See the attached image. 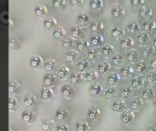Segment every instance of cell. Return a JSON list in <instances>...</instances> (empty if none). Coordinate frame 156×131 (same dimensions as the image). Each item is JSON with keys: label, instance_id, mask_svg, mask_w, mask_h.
<instances>
[{"label": "cell", "instance_id": "5bb4252c", "mask_svg": "<svg viewBox=\"0 0 156 131\" xmlns=\"http://www.w3.org/2000/svg\"><path fill=\"white\" fill-rule=\"evenodd\" d=\"M125 33H126L125 28L122 26H114L112 28V35L113 37H115L117 39H120L122 36H124Z\"/></svg>", "mask_w": 156, "mask_h": 131}, {"label": "cell", "instance_id": "1f68e13d", "mask_svg": "<svg viewBox=\"0 0 156 131\" xmlns=\"http://www.w3.org/2000/svg\"><path fill=\"white\" fill-rule=\"evenodd\" d=\"M137 40H138V43H139L141 46L145 45V44L148 43L149 40H150V35H149V33H148V32H145V31L140 33V34L138 35V36H137Z\"/></svg>", "mask_w": 156, "mask_h": 131}, {"label": "cell", "instance_id": "484cf974", "mask_svg": "<svg viewBox=\"0 0 156 131\" xmlns=\"http://www.w3.org/2000/svg\"><path fill=\"white\" fill-rule=\"evenodd\" d=\"M44 26L47 28V29H48V30H50V29H52V28H54L56 26H57V24H58V21H57V19L55 18V17H53V16H48V17H47L45 20H44Z\"/></svg>", "mask_w": 156, "mask_h": 131}, {"label": "cell", "instance_id": "680465c9", "mask_svg": "<svg viewBox=\"0 0 156 131\" xmlns=\"http://www.w3.org/2000/svg\"><path fill=\"white\" fill-rule=\"evenodd\" d=\"M70 4L74 6H79L81 5L84 3V0H69Z\"/></svg>", "mask_w": 156, "mask_h": 131}, {"label": "cell", "instance_id": "2e32d148", "mask_svg": "<svg viewBox=\"0 0 156 131\" xmlns=\"http://www.w3.org/2000/svg\"><path fill=\"white\" fill-rule=\"evenodd\" d=\"M144 83H145V80L143 76L140 75V76L134 77L132 79V88L134 89H139L144 86Z\"/></svg>", "mask_w": 156, "mask_h": 131}, {"label": "cell", "instance_id": "d6a6232c", "mask_svg": "<svg viewBox=\"0 0 156 131\" xmlns=\"http://www.w3.org/2000/svg\"><path fill=\"white\" fill-rule=\"evenodd\" d=\"M132 94H133V88L130 87H123L120 90V97L123 100L129 98Z\"/></svg>", "mask_w": 156, "mask_h": 131}, {"label": "cell", "instance_id": "cb8c5ba5", "mask_svg": "<svg viewBox=\"0 0 156 131\" xmlns=\"http://www.w3.org/2000/svg\"><path fill=\"white\" fill-rule=\"evenodd\" d=\"M143 28L145 32H154L156 29V22L154 20H146L143 23Z\"/></svg>", "mask_w": 156, "mask_h": 131}, {"label": "cell", "instance_id": "3957f363", "mask_svg": "<svg viewBox=\"0 0 156 131\" xmlns=\"http://www.w3.org/2000/svg\"><path fill=\"white\" fill-rule=\"evenodd\" d=\"M21 119L26 124H32L36 119V114L32 109H25L21 113Z\"/></svg>", "mask_w": 156, "mask_h": 131}, {"label": "cell", "instance_id": "ee69618b", "mask_svg": "<svg viewBox=\"0 0 156 131\" xmlns=\"http://www.w3.org/2000/svg\"><path fill=\"white\" fill-rule=\"evenodd\" d=\"M135 70H136V72L139 73V74L144 73V72L147 70V65H146V63H145L144 60L139 61V62L135 65Z\"/></svg>", "mask_w": 156, "mask_h": 131}, {"label": "cell", "instance_id": "5b68a950", "mask_svg": "<svg viewBox=\"0 0 156 131\" xmlns=\"http://www.w3.org/2000/svg\"><path fill=\"white\" fill-rule=\"evenodd\" d=\"M29 66L32 68L35 69H38L43 66V58L40 55L38 54H35L33 55L30 59H29Z\"/></svg>", "mask_w": 156, "mask_h": 131}, {"label": "cell", "instance_id": "e7e4bbea", "mask_svg": "<svg viewBox=\"0 0 156 131\" xmlns=\"http://www.w3.org/2000/svg\"><path fill=\"white\" fill-rule=\"evenodd\" d=\"M154 109H156V98L154 100Z\"/></svg>", "mask_w": 156, "mask_h": 131}, {"label": "cell", "instance_id": "277c9868", "mask_svg": "<svg viewBox=\"0 0 156 131\" xmlns=\"http://www.w3.org/2000/svg\"><path fill=\"white\" fill-rule=\"evenodd\" d=\"M101 115V110L97 106H92L87 111V118L91 121H94V120L98 119Z\"/></svg>", "mask_w": 156, "mask_h": 131}, {"label": "cell", "instance_id": "60d3db41", "mask_svg": "<svg viewBox=\"0 0 156 131\" xmlns=\"http://www.w3.org/2000/svg\"><path fill=\"white\" fill-rule=\"evenodd\" d=\"M87 55H88V57L90 60L91 61H95L99 57H100V52L97 48H90L87 52Z\"/></svg>", "mask_w": 156, "mask_h": 131}, {"label": "cell", "instance_id": "bcb514c9", "mask_svg": "<svg viewBox=\"0 0 156 131\" xmlns=\"http://www.w3.org/2000/svg\"><path fill=\"white\" fill-rule=\"evenodd\" d=\"M90 41H88V40H80V41H78L77 42V48L79 49V50H80V51H82V50H86V49H88L90 47Z\"/></svg>", "mask_w": 156, "mask_h": 131}, {"label": "cell", "instance_id": "ab89813d", "mask_svg": "<svg viewBox=\"0 0 156 131\" xmlns=\"http://www.w3.org/2000/svg\"><path fill=\"white\" fill-rule=\"evenodd\" d=\"M56 66H57V61H56L55 59H53V58H50V59H48V60H47V61L45 62V64H44V68H45L46 71L51 72L52 70L55 69Z\"/></svg>", "mask_w": 156, "mask_h": 131}, {"label": "cell", "instance_id": "9f6ffc18", "mask_svg": "<svg viewBox=\"0 0 156 131\" xmlns=\"http://www.w3.org/2000/svg\"><path fill=\"white\" fill-rule=\"evenodd\" d=\"M56 131H69V127L67 124H59L57 126Z\"/></svg>", "mask_w": 156, "mask_h": 131}, {"label": "cell", "instance_id": "9c48e42d", "mask_svg": "<svg viewBox=\"0 0 156 131\" xmlns=\"http://www.w3.org/2000/svg\"><path fill=\"white\" fill-rule=\"evenodd\" d=\"M56 74H57V77L58 78H60L62 80H65V79H67L69 77V75H70V69H69V67H67L65 65H62V66H60L57 69Z\"/></svg>", "mask_w": 156, "mask_h": 131}, {"label": "cell", "instance_id": "f907efd6", "mask_svg": "<svg viewBox=\"0 0 156 131\" xmlns=\"http://www.w3.org/2000/svg\"><path fill=\"white\" fill-rule=\"evenodd\" d=\"M90 6L94 10H100L103 6V0H90Z\"/></svg>", "mask_w": 156, "mask_h": 131}, {"label": "cell", "instance_id": "44dd1931", "mask_svg": "<svg viewBox=\"0 0 156 131\" xmlns=\"http://www.w3.org/2000/svg\"><path fill=\"white\" fill-rule=\"evenodd\" d=\"M84 76V80L87 81V82H94L98 77H99V74L97 71L95 70H90V71H87L83 74Z\"/></svg>", "mask_w": 156, "mask_h": 131}, {"label": "cell", "instance_id": "11a10c76", "mask_svg": "<svg viewBox=\"0 0 156 131\" xmlns=\"http://www.w3.org/2000/svg\"><path fill=\"white\" fill-rule=\"evenodd\" d=\"M154 53V47H151V46H149V47H145L142 50V54H143V56H144V57H148L152 56Z\"/></svg>", "mask_w": 156, "mask_h": 131}, {"label": "cell", "instance_id": "f546056e", "mask_svg": "<svg viewBox=\"0 0 156 131\" xmlns=\"http://www.w3.org/2000/svg\"><path fill=\"white\" fill-rule=\"evenodd\" d=\"M112 62L115 67H119L124 63V57L120 53H116L112 57Z\"/></svg>", "mask_w": 156, "mask_h": 131}, {"label": "cell", "instance_id": "30bf717a", "mask_svg": "<svg viewBox=\"0 0 156 131\" xmlns=\"http://www.w3.org/2000/svg\"><path fill=\"white\" fill-rule=\"evenodd\" d=\"M103 91V87L100 83H92L90 86L89 88V93L92 97H99Z\"/></svg>", "mask_w": 156, "mask_h": 131}, {"label": "cell", "instance_id": "d6986e66", "mask_svg": "<svg viewBox=\"0 0 156 131\" xmlns=\"http://www.w3.org/2000/svg\"><path fill=\"white\" fill-rule=\"evenodd\" d=\"M70 35H71V37L74 38V39H79L83 35H84V32H83V29L79 26H74L70 28Z\"/></svg>", "mask_w": 156, "mask_h": 131}, {"label": "cell", "instance_id": "7c38bea8", "mask_svg": "<svg viewBox=\"0 0 156 131\" xmlns=\"http://www.w3.org/2000/svg\"><path fill=\"white\" fill-rule=\"evenodd\" d=\"M90 44L95 46V47H100L104 43V37L101 34L99 33H95L90 36Z\"/></svg>", "mask_w": 156, "mask_h": 131}, {"label": "cell", "instance_id": "4316f807", "mask_svg": "<svg viewBox=\"0 0 156 131\" xmlns=\"http://www.w3.org/2000/svg\"><path fill=\"white\" fill-rule=\"evenodd\" d=\"M154 96V89L153 88H151V87L144 88L143 89V91H142V97L145 100L151 99Z\"/></svg>", "mask_w": 156, "mask_h": 131}, {"label": "cell", "instance_id": "c3c4849f", "mask_svg": "<svg viewBox=\"0 0 156 131\" xmlns=\"http://www.w3.org/2000/svg\"><path fill=\"white\" fill-rule=\"evenodd\" d=\"M121 44H122V47L123 48H129V47H131L133 46L134 40H133V37L127 36V37H124V38L122 40Z\"/></svg>", "mask_w": 156, "mask_h": 131}, {"label": "cell", "instance_id": "e575fe53", "mask_svg": "<svg viewBox=\"0 0 156 131\" xmlns=\"http://www.w3.org/2000/svg\"><path fill=\"white\" fill-rule=\"evenodd\" d=\"M8 108L10 111H16L19 108L18 100L15 97H9L8 98Z\"/></svg>", "mask_w": 156, "mask_h": 131}, {"label": "cell", "instance_id": "f1b7e54d", "mask_svg": "<svg viewBox=\"0 0 156 131\" xmlns=\"http://www.w3.org/2000/svg\"><path fill=\"white\" fill-rule=\"evenodd\" d=\"M79 57H80V54L78 53V51L69 50V51L66 52V58H67L68 61H69L71 63L76 62L79 59Z\"/></svg>", "mask_w": 156, "mask_h": 131}, {"label": "cell", "instance_id": "7a4b0ae2", "mask_svg": "<svg viewBox=\"0 0 156 131\" xmlns=\"http://www.w3.org/2000/svg\"><path fill=\"white\" fill-rule=\"evenodd\" d=\"M111 109L113 112L117 113V114H122L124 110H126L127 109V104L126 102L122 99V98H119V99H114L112 104H111Z\"/></svg>", "mask_w": 156, "mask_h": 131}, {"label": "cell", "instance_id": "f6af8a7d", "mask_svg": "<svg viewBox=\"0 0 156 131\" xmlns=\"http://www.w3.org/2000/svg\"><path fill=\"white\" fill-rule=\"evenodd\" d=\"M141 28V25L137 21H132L128 24V30L131 33H136Z\"/></svg>", "mask_w": 156, "mask_h": 131}, {"label": "cell", "instance_id": "ac0fdd59", "mask_svg": "<svg viewBox=\"0 0 156 131\" xmlns=\"http://www.w3.org/2000/svg\"><path fill=\"white\" fill-rule=\"evenodd\" d=\"M134 74V67L133 66H126L121 68V75L124 78H131Z\"/></svg>", "mask_w": 156, "mask_h": 131}, {"label": "cell", "instance_id": "f35d334b", "mask_svg": "<svg viewBox=\"0 0 156 131\" xmlns=\"http://www.w3.org/2000/svg\"><path fill=\"white\" fill-rule=\"evenodd\" d=\"M101 53L106 56V57H109V56H112V53L114 52V47L112 46V45H109V44H106V45H103L101 48Z\"/></svg>", "mask_w": 156, "mask_h": 131}, {"label": "cell", "instance_id": "e0dca14e", "mask_svg": "<svg viewBox=\"0 0 156 131\" xmlns=\"http://www.w3.org/2000/svg\"><path fill=\"white\" fill-rule=\"evenodd\" d=\"M84 80V76L80 72H73L70 76V81L73 85L79 86Z\"/></svg>", "mask_w": 156, "mask_h": 131}, {"label": "cell", "instance_id": "6da1fadb", "mask_svg": "<svg viewBox=\"0 0 156 131\" xmlns=\"http://www.w3.org/2000/svg\"><path fill=\"white\" fill-rule=\"evenodd\" d=\"M121 120L125 126H131L135 121V114L132 109H126L121 114Z\"/></svg>", "mask_w": 156, "mask_h": 131}, {"label": "cell", "instance_id": "6125c7cd", "mask_svg": "<svg viewBox=\"0 0 156 131\" xmlns=\"http://www.w3.org/2000/svg\"><path fill=\"white\" fill-rule=\"evenodd\" d=\"M112 2L114 3V4H119V3L122 2V0H112Z\"/></svg>", "mask_w": 156, "mask_h": 131}, {"label": "cell", "instance_id": "836d02e7", "mask_svg": "<svg viewBox=\"0 0 156 131\" xmlns=\"http://www.w3.org/2000/svg\"><path fill=\"white\" fill-rule=\"evenodd\" d=\"M90 61L88 60V59H86V58H81V59H80L79 61H78V63H77V67H78V69L80 71V72H83V71H85L87 68H89L90 67Z\"/></svg>", "mask_w": 156, "mask_h": 131}, {"label": "cell", "instance_id": "b9f144b4", "mask_svg": "<svg viewBox=\"0 0 156 131\" xmlns=\"http://www.w3.org/2000/svg\"><path fill=\"white\" fill-rule=\"evenodd\" d=\"M48 12V7L44 5H37L35 7V13H36V15H37L39 16H43L47 15Z\"/></svg>", "mask_w": 156, "mask_h": 131}, {"label": "cell", "instance_id": "d590c367", "mask_svg": "<svg viewBox=\"0 0 156 131\" xmlns=\"http://www.w3.org/2000/svg\"><path fill=\"white\" fill-rule=\"evenodd\" d=\"M76 131H90V125L87 121H78L75 125Z\"/></svg>", "mask_w": 156, "mask_h": 131}, {"label": "cell", "instance_id": "94428289", "mask_svg": "<svg viewBox=\"0 0 156 131\" xmlns=\"http://www.w3.org/2000/svg\"><path fill=\"white\" fill-rule=\"evenodd\" d=\"M144 131H156V127L153 126V125H150V126L145 128Z\"/></svg>", "mask_w": 156, "mask_h": 131}, {"label": "cell", "instance_id": "8fae6325", "mask_svg": "<svg viewBox=\"0 0 156 131\" xmlns=\"http://www.w3.org/2000/svg\"><path fill=\"white\" fill-rule=\"evenodd\" d=\"M57 81V76L53 73H47L43 77V83L46 87H52Z\"/></svg>", "mask_w": 156, "mask_h": 131}, {"label": "cell", "instance_id": "7402d4cb", "mask_svg": "<svg viewBox=\"0 0 156 131\" xmlns=\"http://www.w3.org/2000/svg\"><path fill=\"white\" fill-rule=\"evenodd\" d=\"M111 67H112L111 63H110L109 61H107V60H103V61H101V62L98 65L97 69H98V72H99V73L105 74V73H107L108 71H110Z\"/></svg>", "mask_w": 156, "mask_h": 131}, {"label": "cell", "instance_id": "83f0119b", "mask_svg": "<svg viewBox=\"0 0 156 131\" xmlns=\"http://www.w3.org/2000/svg\"><path fill=\"white\" fill-rule=\"evenodd\" d=\"M69 113L66 109H58L56 111V118L58 119V120L59 121H64L68 119Z\"/></svg>", "mask_w": 156, "mask_h": 131}, {"label": "cell", "instance_id": "74e56055", "mask_svg": "<svg viewBox=\"0 0 156 131\" xmlns=\"http://www.w3.org/2000/svg\"><path fill=\"white\" fill-rule=\"evenodd\" d=\"M65 35H66V30L62 26H58L53 31V36H54V38H56L58 40L63 38Z\"/></svg>", "mask_w": 156, "mask_h": 131}, {"label": "cell", "instance_id": "db71d44e", "mask_svg": "<svg viewBox=\"0 0 156 131\" xmlns=\"http://www.w3.org/2000/svg\"><path fill=\"white\" fill-rule=\"evenodd\" d=\"M52 4L57 9H63L67 5V0H52Z\"/></svg>", "mask_w": 156, "mask_h": 131}, {"label": "cell", "instance_id": "6f0895ef", "mask_svg": "<svg viewBox=\"0 0 156 131\" xmlns=\"http://www.w3.org/2000/svg\"><path fill=\"white\" fill-rule=\"evenodd\" d=\"M145 0H130V4L133 6H142Z\"/></svg>", "mask_w": 156, "mask_h": 131}, {"label": "cell", "instance_id": "ffe728a7", "mask_svg": "<svg viewBox=\"0 0 156 131\" xmlns=\"http://www.w3.org/2000/svg\"><path fill=\"white\" fill-rule=\"evenodd\" d=\"M104 27V24L102 21L101 20H94L90 23V31L94 32V33H98L99 31L102 30Z\"/></svg>", "mask_w": 156, "mask_h": 131}, {"label": "cell", "instance_id": "7bdbcfd3", "mask_svg": "<svg viewBox=\"0 0 156 131\" xmlns=\"http://www.w3.org/2000/svg\"><path fill=\"white\" fill-rule=\"evenodd\" d=\"M145 80L151 84V85H154L156 83V71L154 70H150L148 71V73L146 74L145 76Z\"/></svg>", "mask_w": 156, "mask_h": 131}, {"label": "cell", "instance_id": "f5cc1de1", "mask_svg": "<svg viewBox=\"0 0 156 131\" xmlns=\"http://www.w3.org/2000/svg\"><path fill=\"white\" fill-rule=\"evenodd\" d=\"M75 44L74 38L72 37H65L62 41V46L65 48H71Z\"/></svg>", "mask_w": 156, "mask_h": 131}, {"label": "cell", "instance_id": "4fadbf2b", "mask_svg": "<svg viewBox=\"0 0 156 131\" xmlns=\"http://www.w3.org/2000/svg\"><path fill=\"white\" fill-rule=\"evenodd\" d=\"M55 127V121L51 119H44L41 120V129L43 131H53Z\"/></svg>", "mask_w": 156, "mask_h": 131}, {"label": "cell", "instance_id": "7dc6e473", "mask_svg": "<svg viewBox=\"0 0 156 131\" xmlns=\"http://www.w3.org/2000/svg\"><path fill=\"white\" fill-rule=\"evenodd\" d=\"M77 20H78L80 24H87L88 22L90 21V15L87 14V13H80V14L78 15Z\"/></svg>", "mask_w": 156, "mask_h": 131}, {"label": "cell", "instance_id": "52a82bcc", "mask_svg": "<svg viewBox=\"0 0 156 131\" xmlns=\"http://www.w3.org/2000/svg\"><path fill=\"white\" fill-rule=\"evenodd\" d=\"M144 100L141 98L135 97L131 100V109L133 112H139L144 109Z\"/></svg>", "mask_w": 156, "mask_h": 131}, {"label": "cell", "instance_id": "ba28073f", "mask_svg": "<svg viewBox=\"0 0 156 131\" xmlns=\"http://www.w3.org/2000/svg\"><path fill=\"white\" fill-rule=\"evenodd\" d=\"M55 92L50 87L43 88L40 91V98L44 101H49L50 99L53 98Z\"/></svg>", "mask_w": 156, "mask_h": 131}, {"label": "cell", "instance_id": "603a6c76", "mask_svg": "<svg viewBox=\"0 0 156 131\" xmlns=\"http://www.w3.org/2000/svg\"><path fill=\"white\" fill-rule=\"evenodd\" d=\"M154 11L150 6H146V5H143L139 8V15L142 17H145V18H149L150 16H152Z\"/></svg>", "mask_w": 156, "mask_h": 131}, {"label": "cell", "instance_id": "816d5d0a", "mask_svg": "<svg viewBox=\"0 0 156 131\" xmlns=\"http://www.w3.org/2000/svg\"><path fill=\"white\" fill-rule=\"evenodd\" d=\"M19 88H20V84L17 80L13 79L9 82V92L10 93H15L16 90L19 89Z\"/></svg>", "mask_w": 156, "mask_h": 131}, {"label": "cell", "instance_id": "8992f818", "mask_svg": "<svg viewBox=\"0 0 156 131\" xmlns=\"http://www.w3.org/2000/svg\"><path fill=\"white\" fill-rule=\"evenodd\" d=\"M60 93L65 98L70 99L73 98V95H74V88L70 84H65L61 87Z\"/></svg>", "mask_w": 156, "mask_h": 131}, {"label": "cell", "instance_id": "91938a15", "mask_svg": "<svg viewBox=\"0 0 156 131\" xmlns=\"http://www.w3.org/2000/svg\"><path fill=\"white\" fill-rule=\"evenodd\" d=\"M150 65H151V67H152L153 68L156 69V57H155L151 58V60H150Z\"/></svg>", "mask_w": 156, "mask_h": 131}, {"label": "cell", "instance_id": "4dcf8cb0", "mask_svg": "<svg viewBox=\"0 0 156 131\" xmlns=\"http://www.w3.org/2000/svg\"><path fill=\"white\" fill-rule=\"evenodd\" d=\"M111 15L114 17H122L125 15V9L122 6H115L112 7L111 10Z\"/></svg>", "mask_w": 156, "mask_h": 131}, {"label": "cell", "instance_id": "be15d7a7", "mask_svg": "<svg viewBox=\"0 0 156 131\" xmlns=\"http://www.w3.org/2000/svg\"><path fill=\"white\" fill-rule=\"evenodd\" d=\"M153 44H154V47H156V37L155 38H154V40H153Z\"/></svg>", "mask_w": 156, "mask_h": 131}, {"label": "cell", "instance_id": "9a60e30c", "mask_svg": "<svg viewBox=\"0 0 156 131\" xmlns=\"http://www.w3.org/2000/svg\"><path fill=\"white\" fill-rule=\"evenodd\" d=\"M107 80L112 87H116L121 82V76L116 72H112L108 75Z\"/></svg>", "mask_w": 156, "mask_h": 131}, {"label": "cell", "instance_id": "d4e9b609", "mask_svg": "<svg viewBox=\"0 0 156 131\" xmlns=\"http://www.w3.org/2000/svg\"><path fill=\"white\" fill-rule=\"evenodd\" d=\"M23 101H24V104H25L26 107L31 108V107H33L36 104V102H37V97L35 95H33V94H28V95H27L24 98V100Z\"/></svg>", "mask_w": 156, "mask_h": 131}, {"label": "cell", "instance_id": "681fc988", "mask_svg": "<svg viewBox=\"0 0 156 131\" xmlns=\"http://www.w3.org/2000/svg\"><path fill=\"white\" fill-rule=\"evenodd\" d=\"M126 57L129 61L131 62H134L138 57H139V54L137 53V51L135 49H131L127 52L126 54Z\"/></svg>", "mask_w": 156, "mask_h": 131}, {"label": "cell", "instance_id": "8d00e7d4", "mask_svg": "<svg viewBox=\"0 0 156 131\" xmlns=\"http://www.w3.org/2000/svg\"><path fill=\"white\" fill-rule=\"evenodd\" d=\"M117 95V88L115 87H112V88H109L105 90L104 92V98L108 100L110 99H112L116 97Z\"/></svg>", "mask_w": 156, "mask_h": 131}]
</instances>
